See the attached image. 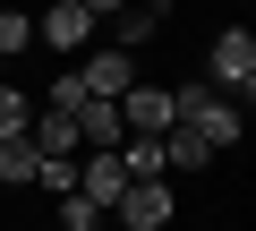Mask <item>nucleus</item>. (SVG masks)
Instances as JSON below:
<instances>
[{
    "instance_id": "obj_1",
    "label": "nucleus",
    "mask_w": 256,
    "mask_h": 231,
    "mask_svg": "<svg viewBox=\"0 0 256 231\" xmlns=\"http://www.w3.org/2000/svg\"><path fill=\"white\" fill-rule=\"evenodd\" d=\"M171 120L196 129V137L222 154V146H239V129H248V103H230V94H214V86L196 77V86H171Z\"/></svg>"
},
{
    "instance_id": "obj_2",
    "label": "nucleus",
    "mask_w": 256,
    "mask_h": 231,
    "mask_svg": "<svg viewBox=\"0 0 256 231\" xmlns=\"http://www.w3.org/2000/svg\"><path fill=\"white\" fill-rule=\"evenodd\" d=\"M205 86L230 94V103H248V86H256V35H248V26H222V35H214V52H205Z\"/></svg>"
},
{
    "instance_id": "obj_3",
    "label": "nucleus",
    "mask_w": 256,
    "mask_h": 231,
    "mask_svg": "<svg viewBox=\"0 0 256 231\" xmlns=\"http://www.w3.org/2000/svg\"><path fill=\"white\" fill-rule=\"evenodd\" d=\"M77 86H86L94 103H120L128 86H137V52H86V60H77Z\"/></svg>"
},
{
    "instance_id": "obj_4",
    "label": "nucleus",
    "mask_w": 256,
    "mask_h": 231,
    "mask_svg": "<svg viewBox=\"0 0 256 231\" xmlns=\"http://www.w3.org/2000/svg\"><path fill=\"white\" fill-rule=\"evenodd\" d=\"M120 129H128V137H162V129H171V86H146V77H137V86L120 94Z\"/></svg>"
},
{
    "instance_id": "obj_5",
    "label": "nucleus",
    "mask_w": 256,
    "mask_h": 231,
    "mask_svg": "<svg viewBox=\"0 0 256 231\" xmlns=\"http://www.w3.org/2000/svg\"><path fill=\"white\" fill-rule=\"evenodd\" d=\"M34 35H43L52 52H68V60H77V52L94 43V18L77 9V0H43V18H34Z\"/></svg>"
},
{
    "instance_id": "obj_6",
    "label": "nucleus",
    "mask_w": 256,
    "mask_h": 231,
    "mask_svg": "<svg viewBox=\"0 0 256 231\" xmlns=\"http://www.w3.org/2000/svg\"><path fill=\"white\" fill-rule=\"evenodd\" d=\"M68 129H77V154H111V146L128 137V129H120V103H94V94L68 111Z\"/></svg>"
},
{
    "instance_id": "obj_7",
    "label": "nucleus",
    "mask_w": 256,
    "mask_h": 231,
    "mask_svg": "<svg viewBox=\"0 0 256 231\" xmlns=\"http://www.w3.org/2000/svg\"><path fill=\"white\" fill-rule=\"evenodd\" d=\"M120 222L128 231H162L171 222V180H128L120 188Z\"/></svg>"
},
{
    "instance_id": "obj_8",
    "label": "nucleus",
    "mask_w": 256,
    "mask_h": 231,
    "mask_svg": "<svg viewBox=\"0 0 256 231\" xmlns=\"http://www.w3.org/2000/svg\"><path fill=\"white\" fill-rule=\"evenodd\" d=\"M120 188H128L120 154H86V163H77V197H86V205H120Z\"/></svg>"
},
{
    "instance_id": "obj_9",
    "label": "nucleus",
    "mask_w": 256,
    "mask_h": 231,
    "mask_svg": "<svg viewBox=\"0 0 256 231\" xmlns=\"http://www.w3.org/2000/svg\"><path fill=\"white\" fill-rule=\"evenodd\" d=\"M205 163H214V146H205L196 129L171 120V129H162V171H205Z\"/></svg>"
},
{
    "instance_id": "obj_10",
    "label": "nucleus",
    "mask_w": 256,
    "mask_h": 231,
    "mask_svg": "<svg viewBox=\"0 0 256 231\" xmlns=\"http://www.w3.org/2000/svg\"><path fill=\"white\" fill-rule=\"evenodd\" d=\"M111 154H120L128 180H171V171H162V137H120Z\"/></svg>"
},
{
    "instance_id": "obj_11",
    "label": "nucleus",
    "mask_w": 256,
    "mask_h": 231,
    "mask_svg": "<svg viewBox=\"0 0 256 231\" xmlns=\"http://www.w3.org/2000/svg\"><path fill=\"white\" fill-rule=\"evenodd\" d=\"M26 137H34V154H68V163H77V129H68V111H34Z\"/></svg>"
},
{
    "instance_id": "obj_12",
    "label": "nucleus",
    "mask_w": 256,
    "mask_h": 231,
    "mask_svg": "<svg viewBox=\"0 0 256 231\" xmlns=\"http://www.w3.org/2000/svg\"><path fill=\"white\" fill-rule=\"evenodd\" d=\"M154 26H162V9H154V0H128V9H120V43H111V52H137Z\"/></svg>"
},
{
    "instance_id": "obj_13",
    "label": "nucleus",
    "mask_w": 256,
    "mask_h": 231,
    "mask_svg": "<svg viewBox=\"0 0 256 231\" xmlns=\"http://www.w3.org/2000/svg\"><path fill=\"white\" fill-rule=\"evenodd\" d=\"M34 171H43V154H34V137H0V180L18 188V180H34Z\"/></svg>"
},
{
    "instance_id": "obj_14",
    "label": "nucleus",
    "mask_w": 256,
    "mask_h": 231,
    "mask_svg": "<svg viewBox=\"0 0 256 231\" xmlns=\"http://www.w3.org/2000/svg\"><path fill=\"white\" fill-rule=\"evenodd\" d=\"M26 43H34V18L26 9H0V60H18Z\"/></svg>"
},
{
    "instance_id": "obj_15",
    "label": "nucleus",
    "mask_w": 256,
    "mask_h": 231,
    "mask_svg": "<svg viewBox=\"0 0 256 231\" xmlns=\"http://www.w3.org/2000/svg\"><path fill=\"white\" fill-rule=\"evenodd\" d=\"M26 120H34V103L18 86H0V137H26Z\"/></svg>"
},
{
    "instance_id": "obj_16",
    "label": "nucleus",
    "mask_w": 256,
    "mask_h": 231,
    "mask_svg": "<svg viewBox=\"0 0 256 231\" xmlns=\"http://www.w3.org/2000/svg\"><path fill=\"white\" fill-rule=\"evenodd\" d=\"M34 180H43L52 197H77V163H68V154H43V171H34Z\"/></svg>"
},
{
    "instance_id": "obj_17",
    "label": "nucleus",
    "mask_w": 256,
    "mask_h": 231,
    "mask_svg": "<svg viewBox=\"0 0 256 231\" xmlns=\"http://www.w3.org/2000/svg\"><path fill=\"white\" fill-rule=\"evenodd\" d=\"M77 103H86V86H77V69H60V77H52V103H43V111H77Z\"/></svg>"
},
{
    "instance_id": "obj_18",
    "label": "nucleus",
    "mask_w": 256,
    "mask_h": 231,
    "mask_svg": "<svg viewBox=\"0 0 256 231\" xmlns=\"http://www.w3.org/2000/svg\"><path fill=\"white\" fill-rule=\"evenodd\" d=\"M94 214H102V205H86V197H60V231H102Z\"/></svg>"
},
{
    "instance_id": "obj_19",
    "label": "nucleus",
    "mask_w": 256,
    "mask_h": 231,
    "mask_svg": "<svg viewBox=\"0 0 256 231\" xmlns=\"http://www.w3.org/2000/svg\"><path fill=\"white\" fill-rule=\"evenodd\" d=\"M77 9H86V18L102 26V18H120V9H128V0H77Z\"/></svg>"
},
{
    "instance_id": "obj_20",
    "label": "nucleus",
    "mask_w": 256,
    "mask_h": 231,
    "mask_svg": "<svg viewBox=\"0 0 256 231\" xmlns=\"http://www.w3.org/2000/svg\"><path fill=\"white\" fill-rule=\"evenodd\" d=\"M0 86H9V60H0Z\"/></svg>"
}]
</instances>
